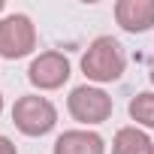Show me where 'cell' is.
<instances>
[{
	"instance_id": "obj_13",
	"label": "cell",
	"mask_w": 154,
	"mask_h": 154,
	"mask_svg": "<svg viewBox=\"0 0 154 154\" xmlns=\"http://www.w3.org/2000/svg\"><path fill=\"white\" fill-rule=\"evenodd\" d=\"M0 9H3V3H0Z\"/></svg>"
},
{
	"instance_id": "obj_3",
	"label": "cell",
	"mask_w": 154,
	"mask_h": 154,
	"mask_svg": "<svg viewBox=\"0 0 154 154\" xmlns=\"http://www.w3.org/2000/svg\"><path fill=\"white\" fill-rule=\"evenodd\" d=\"M66 109L69 115L79 121V124H103L112 118V97L103 91V88H94V85H79L72 88L69 97H66Z\"/></svg>"
},
{
	"instance_id": "obj_12",
	"label": "cell",
	"mask_w": 154,
	"mask_h": 154,
	"mask_svg": "<svg viewBox=\"0 0 154 154\" xmlns=\"http://www.w3.org/2000/svg\"><path fill=\"white\" fill-rule=\"evenodd\" d=\"M0 112H3V94H0Z\"/></svg>"
},
{
	"instance_id": "obj_9",
	"label": "cell",
	"mask_w": 154,
	"mask_h": 154,
	"mask_svg": "<svg viewBox=\"0 0 154 154\" xmlns=\"http://www.w3.org/2000/svg\"><path fill=\"white\" fill-rule=\"evenodd\" d=\"M130 118L142 127H154V91H142L130 100Z\"/></svg>"
},
{
	"instance_id": "obj_5",
	"label": "cell",
	"mask_w": 154,
	"mask_h": 154,
	"mask_svg": "<svg viewBox=\"0 0 154 154\" xmlns=\"http://www.w3.org/2000/svg\"><path fill=\"white\" fill-rule=\"evenodd\" d=\"M27 79L39 91H57L69 79V60H66V54H60V51H42L39 57H33V63L27 69Z\"/></svg>"
},
{
	"instance_id": "obj_4",
	"label": "cell",
	"mask_w": 154,
	"mask_h": 154,
	"mask_svg": "<svg viewBox=\"0 0 154 154\" xmlns=\"http://www.w3.org/2000/svg\"><path fill=\"white\" fill-rule=\"evenodd\" d=\"M33 48H36V27L27 15L15 12L0 18V57L18 60V57H27Z\"/></svg>"
},
{
	"instance_id": "obj_2",
	"label": "cell",
	"mask_w": 154,
	"mask_h": 154,
	"mask_svg": "<svg viewBox=\"0 0 154 154\" xmlns=\"http://www.w3.org/2000/svg\"><path fill=\"white\" fill-rule=\"evenodd\" d=\"M12 124L24 133V136H45L54 130L57 124V109L51 106V100L36 97V94H24L15 100L12 106Z\"/></svg>"
},
{
	"instance_id": "obj_8",
	"label": "cell",
	"mask_w": 154,
	"mask_h": 154,
	"mask_svg": "<svg viewBox=\"0 0 154 154\" xmlns=\"http://www.w3.org/2000/svg\"><path fill=\"white\" fill-rule=\"evenodd\" d=\"M112 154H154V142L136 127H121L112 139Z\"/></svg>"
},
{
	"instance_id": "obj_7",
	"label": "cell",
	"mask_w": 154,
	"mask_h": 154,
	"mask_svg": "<svg viewBox=\"0 0 154 154\" xmlns=\"http://www.w3.org/2000/svg\"><path fill=\"white\" fill-rule=\"evenodd\" d=\"M54 154H106V142L94 130H66L57 136Z\"/></svg>"
},
{
	"instance_id": "obj_1",
	"label": "cell",
	"mask_w": 154,
	"mask_h": 154,
	"mask_svg": "<svg viewBox=\"0 0 154 154\" xmlns=\"http://www.w3.org/2000/svg\"><path fill=\"white\" fill-rule=\"evenodd\" d=\"M124 51H121V42L112 39V36H97L88 51L82 54V72L88 75L91 82H118L124 75Z\"/></svg>"
},
{
	"instance_id": "obj_10",
	"label": "cell",
	"mask_w": 154,
	"mask_h": 154,
	"mask_svg": "<svg viewBox=\"0 0 154 154\" xmlns=\"http://www.w3.org/2000/svg\"><path fill=\"white\" fill-rule=\"evenodd\" d=\"M0 154H18V148L12 145V139H6V136H0Z\"/></svg>"
},
{
	"instance_id": "obj_6",
	"label": "cell",
	"mask_w": 154,
	"mask_h": 154,
	"mask_svg": "<svg viewBox=\"0 0 154 154\" xmlns=\"http://www.w3.org/2000/svg\"><path fill=\"white\" fill-rule=\"evenodd\" d=\"M115 21L127 33H145L154 27V0H118Z\"/></svg>"
},
{
	"instance_id": "obj_11",
	"label": "cell",
	"mask_w": 154,
	"mask_h": 154,
	"mask_svg": "<svg viewBox=\"0 0 154 154\" xmlns=\"http://www.w3.org/2000/svg\"><path fill=\"white\" fill-rule=\"evenodd\" d=\"M151 85H154V54H151Z\"/></svg>"
}]
</instances>
